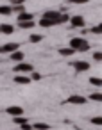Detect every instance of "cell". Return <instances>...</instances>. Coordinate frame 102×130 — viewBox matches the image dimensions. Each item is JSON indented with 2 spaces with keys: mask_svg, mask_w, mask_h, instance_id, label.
Listing matches in <instances>:
<instances>
[{
  "mask_svg": "<svg viewBox=\"0 0 102 130\" xmlns=\"http://www.w3.org/2000/svg\"><path fill=\"white\" fill-rule=\"evenodd\" d=\"M70 46L75 50V52H88L90 50V43L81 36V38H72L70 39Z\"/></svg>",
  "mask_w": 102,
  "mask_h": 130,
  "instance_id": "cell-1",
  "label": "cell"
},
{
  "mask_svg": "<svg viewBox=\"0 0 102 130\" xmlns=\"http://www.w3.org/2000/svg\"><path fill=\"white\" fill-rule=\"evenodd\" d=\"M72 68L75 70V73H84L90 70V62L88 61H73L72 62Z\"/></svg>",
  "mask_w": 102,
  "mask_h": 130,
  "instance_id": "cell-2",
  "label": "cell"
},
{
  "mask_svg": "<svg viewBox=\"0 0 102 130\" xmlns=\"http://www.w3.org/2000/svg\"><path fill=\"white\" fill-rule=\"evenodd\" d=\"M32 70H34L32 64L31 62H23V61L16 62V66H15V73H31Z\"/></svg>",
  "mask_w": 102,
  "mask_h": 130,
  "instance_id": "cell-3",
  "label": "cell"
},
{
  "mask_svg": "<svg viewBox=\"0 0 102 130\" xmlns=\"http://www.w3.org/2000/svg\"><path fill=\"white\" fill-rule=\"evenodd\" d=\"M66 103H72V105H84L88 103V98L82 96V94H72L66 98Z\"/></svg>",
  "mask_w": 102,
  "mask_h": 130,
  "instance_id": "cell-4",
  "label": "cell"
},
{
  "mask_svg": "<svg viewBox=\"0 0 102 130\" xmlns=\"http://www.w3.org/2000/svg\"><path fill=\"white\" fill-rule=\"evenodd\" d=\"M15 84H18V86H29L32 80H31V77H29V73H18V75H15Z\"/></svg>",
  "mask_w": 102,
  "mask_h": 130,
  "instance_id": "cell-5",
  "label": "cell"
},
{
  "mask_svg": "<svg viewBox=\"0 0 102 130\" xmlns=\"http://www.w3.org/2000/svg\"><path fill=\"white\" fill-rule=\"evenodd\" d=\"M68 22H70V27H73V29H84V25H86V20L82 16H79V14L72 16Z\"/></svg>",
  "mask_w": 102,
  "mask_h": 130,
  "instance_id": "cell-6",
  "label": "cell"
},
{
  "mask_svg": "<svg viewBox=\"0 0 102 130\" xmlns=\"http://www.w3.org/2000/svg\"><path fill=\"white\" fill-rule=\"evenodd\" d=\"M59 11H56V9H50V11H47V13H43V16L45 18H48V20H52L54 22V25H59Z\"/></svg>",
  "mask_w": 102,
  "mask_h": 130,
  "instance_id": "cell-7",
  "label": "cell"
},
{
  "mask_svg": "<svg viewBox=\"0 0 102 130\" xmlns=\"http://www.w3.org/2000/svg\"><path fill=\"white\" fill-rule=\"evenodd\" d=\"M18 48H20L18 43H6V45L0 46V54H11V52H15Z\"/></svg>",
  "mask_w": 102,
  "mask_h": 130,
  "instance_id": "cell-8",
  "label": "cell"
},
{
  "mask_svg": "<svg viewBox=\"0 0 102 130\" xmlns=\"http://www.w3.org/2000/svg\"><path fill=\"white\" fill-rule=\"evenodd\" d=\"M6 112L9 114V116H22L23 114V107H20V105H11V107H7L6 109Z\"/></svg>",
  "mask_w": 102,
  "mask_h": 130,
  "instance_id": "cell-9",
  "label": "cell"
},
{
  "mask_svg": "<svg viewBox=\"0 0 102 130\" xmlns=\"http://www.w3.org/2000/svg\"><path fill=\"white\" fill-rule=\"evenodd\" d=\"M18 27L23 29V30H31L34 27V20H20L18 22Z\"/></svg>",
  "mask_w": 102,
  "mask_h": 130,
  "instance_id": "cell-10",
  "label": "cell"
},
{
  "mask_svg": "<svg viewBox=\"0 0 102 130\" xmlns=\"http://www.w3.org/2000/svg\"><path fill=\"white\" fill-rule=\"evenodd\" d=\"M15 32V25H11V23H2L0 25V34H13Z\"/></svg>",
  "mask_w": 102,
  "mask_h": 130,
  "instance_id": "cell-11",
  "label": "cell"
},
{
  "mask_svg": "<svg viewBox=\"0 0 102 130\" xmlns=\"http://www.w3.org/2000/svg\"><path fill=\"white\" fill-rule=\"evenodd\" d=\"M75 54V50L72 48V46H63V48H59V55L61 57H72Z\"/></svg>",
  "mask_w": 102,
  "mask_h": 130,
  "instance_id": "cell-12",
  "label": "cell"
},
{
  "mask_svg": "<svg viewBox=\"0 0 102 130\" xmlns=\"http://www.w3.org/2000/svg\"><path fill=\"white\" fill-rule=\"evenodd\" d=\"M9 55H11V61H16V62H20V61H23V59H25V54H23V52H20V48H18V50H15V52H11Z\"/></svg>",
  "mask_w": 102,
  "mask_h": 130,
  "instance_id": "cell-13",
  "label": "cell"
},
{
  "mask_svg": "<svg viewBox=\"0 0 102 130\" xmlns=\"http://www.w3.org/2000/svg\"><path fill=\"white\" fill-rule=\"evenodd\" d=\"M38 25H40L41 29H50V27H54V22L48 20V18H45V16H41V20L38 22Z\"/></svg>",
  "mask_w": 102,
  "mask_h": 130,
  "instance_id": "cell-14",
  "label": "cell"
},
{
  "mask_svg": "<svg viewBox=\"0 0 102 130\" xmlns=\"http://www.w3.org/2000/svg\"><path fill=\"white\" fill-rule=\"evenodd\" d=\"M16 20H18V22H20V20H34V14H32V13H27V11H22V13L16 14Z\"/></svg>",
  "mask_w": 102,
  "mask_h": 130,
  "instance_id": "cell-15",
  "label": "cell"
},
{
  "mask_svg": "<svg viewBox=\"0 0 102 130\" xmlns=\"http://www.w3.org/2000/svg\"><path fill=\"white\" fill-rule=\"evenodd\" d=\"M0 14L2 16H11L13 14V7L11 6H0Z\"/></svg>",
  "mask_w": 102,
  "mask_h": 130,
  "instance_id": "cell-16",
  "label": "cell"
},
{
  "mask_svg": "<svg viewBox=\"0 0 102 130\" xmlns=\"http://www.w3.org/2000/svg\"><path fill=\"white\" fill-rule=\"evenodd\" d=\"M90 84H91L93 87H98V89H100V87H102V78H100V77H91V78H90Z\"/></svg>",
  "mask_w": 102,
  "mask_h": 130,
  "instance_id": "cell-17",
  "label": "cell"
},
{
  "mask_svg": "<svg viewBox=\"0 0 102 130\" xmlns=\"http://www.w3.org/2000/svg\"><path fill=\"white\" fill-rule=\"evenodd\" d=\"M88 32H91V34H97V36H100L102 34V23H97V25H93Z\"/></svg>",
  "mask_w": 102,
  "mask_h": 130,
  "instance_id": "cell-18",
  "label": "cell"
},
{
  "mask_svg": "<svg viewBox=\"0 0 102 130\" xmlns=\"http://www.w3.org/2000/svg\"><path fill=\"white\" fill-rule=\"evenodd\" d=\"M11 7H13V14H18V13L25 11V6H23V4H13Z\"/></svg>",
  "mask_w": 102,
  "mask_h": 130,
  "instance_id": "cell-19",
  "label": "cell"
},
{
  "mask_svg": "<svg viewBox=\"0 0 102 130\" xmlns=\"http://www.w3.org/2000/svg\"><path fill=\"white\" fill-rule=\"evenodd\" d=\"M27 121H29V119H27V118H23V114H22V116H15V118H13V123H16L18 126H20V125H23V123H27Z\"/></svg>",
  "mask_w": 102,
  "mask_h": 130,
  "instance_id": "cell-20",
  "label": "cell"
},
{
  "mask_svg": "<svg viewBox=\"0 0 102 130\" xmlns=\"http://www.w3.org/2000/svg\"><path fill=\"white\" fill-rule=\"evenodd\" d=\"M90 100L91 102H102V94H100V91H95V93H91V96H90Z\"/></svg>",
  "mask_w": 102,
  "mask_h": 130,
  "instance_id": "cell-21",
  "label": "cell"
},
{
  "mask_svg": "<svg viewBox=\"0 0 102 130\" xmlns=\"http://www.w3.org/2000/svg\"><path fill=\"white\" fill-rule=\"evenodd\" d=\"M34 128H36V130H50V125H47V123H41V121H38V123H34Z\"/></svg>",
  "mask_w": 102,
  "mask_h": 130,
  "instance_id": "cell-22",
  "label": "cell"
},
{
  "mask_svg": "<svg viewBox=\"0 0 102 130\" xmlns=\"http://www.w3.org/2000/svg\"><path fill=\"white\" fill-rule=\"evenodd\" d=\"M41 39H43V36H41V34H31V38H29V41H31V43H40Z\"/></svg>",
  "mask_w": 102,
  "mask_h": 130,
  "instance_id": "cell-23",
  "label": "cell"
},
{
  "mask_svg": "<svg viewBox=\"0 0 102 130\" xmlns=\"http://www.w3.org/2000/svg\"><path fill=\"white\" fill-rule=\"evenodd\" d=\"M29 77H31V80H34V82H38V80H41V73H38V71H31L29 73Z\"/></svg>",
  "mask_w": 102,
  "mask_h": 130,
  "instance_id": "cell-24",
  "label": "cell"
},
{
  "mask_svg": "<svg viewBox=\"0 0 102 130\" xmlns=\"http://www.w3.org/2000/svg\"><path fill=\"white\" fill-rule=\"evenodd\" d=\"M91 125L100 126V125H102V116H95V118H91Z\"/></svg>",
  "mask_w": 102,
  "mask_h": 130,
  "instance_id": "cell-25",
  "label": "cell"
},
{
  "mask_svg": "<svg viewBox=\"0 0 102 130\" xmlns=\"http://www.w3.org/2000/svg\"><path fill=\"white\" fill-rule=\"evenodd\" d=\"M68 20H70V16H68V14H65V13H61V14H59V25L66 23Z\"/></svg>",
  "mask_w": 102,
  "mask_h": 130,
  "instance_id": "cell-26",
  "label": "cell"
},
{
  "mask_svg": "<svg viewBox=\"0 0 102 130\" xmlns=\"http://www.w3.org/2000/svg\"><path fill=\"white\" fill-rule=\"evenodd\" d=\"M93 61H97V62H100V61H102V52H100V50L93 52Z\"/></svg>",
  "mask_w": 102,
  "mask_h": 130,
  "instance_id": "cell-27",
  "label": "cell"
},
{
  "mask_svg": "<svg viewBox=\"0 0 102 130\" xmlns=\"http://www.w3.org/2000/svg\"><path fill=\"white\" fill-rule=\"evenodd\" d=\"M90 0H68V4H77V6H81V4H88Z\"/></svg>",
  "mask_w": 102,
  "mask_h": 130,
  "instance_id": "cell-28",
  "label": "cell"
},
{
  "mask_svg": "<svg viewBox=\"0 0 102 130\" xmlns=\"http://www.w3.org/2000/svg\"><path fill=\"white\" fill-rule=\"evenodd\" d=\"M9 2H11V6H13V4H23L25 0H9Z\"/></svg>",
  "mask_w": 102,
  "mask_h": 130,
  "instance_id": "cell-29",
  "label": "cell"
},
{
  "mask_svg": "<svg viewBox=\"0 0 102 130\" xmlns=\"http://www.w3.org/2000/svg\"><path fill=\"white\" fill-rule=\"evenodd\" d=\"M25 130H36V128H34V126L31 125V126H29V128H25Z\"/></svg>",
  "mask_w": 102,
  "mask_h": 130,
  "instance_id": "cell-30",
  "label": "cell"
}]
</instances>
